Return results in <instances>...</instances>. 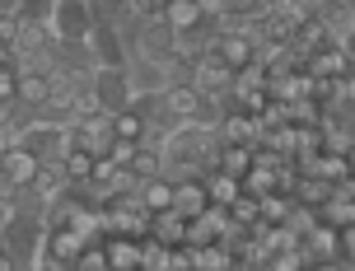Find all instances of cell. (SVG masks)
Listing matches in <instances>:
<instances>
[{
  "mask_svg": "<svg viewBox=\"0 0 355 271\" xmlns=\"http://www.w3.org/2000/svg\"><path fill=\"white\" fill-rule=\"evenodd\" d=\"M225 211H230L234 225H257V197H248V192H239Z\"/></svg>",
  "mask_w": 355,
  "mask_h": 271,
  "instance_id": "obj_26",
  "label": "cell"
},
{
  "mask_svg": "<svg viewBox=\"0 0 355 271\" xmlns=\"http://www.w3.org/2000/svg\"><path fill=\"white\" fill-rule=\"evenodd\" d=\"M131 155H136V141H117V136H112V141H107V155H103V159H112L117 168H126V164H131Z\"/></svg>",
  "mask_w": 355,
  "mask_h": 271,
  "instance_id": "obj_29",
  "label": "cell"
},
{
  "mask_svg": "<svg viewBox=\"0 0 355 271\" xmlns=\"http://www.w3.org/2000/svg\"><path fill=\"white\" fill-rule=\"evenodd\" d=\"M234 267H239V257L225 243H201V248H192V271H234Z\"/></svg>",
  "mask_w": 355,
  "mask_h": 271,
  "instance_id": "obj_18",
  "label": "cell"
},
{
  "mask_svg": "<svg viewBox=\"0 0 355 271\" xmlns=\"http://www.w3.org/2000/svg\"><path fill=\"white\" fill-rule=\"evenodd\" d=\"M164 5H168V0H131L136 19H164Z\"/></svg>",
  "mask_w": 355,
  "mask_h": 271,
  "instance_id": "obj_30",
  "label": "cell"
},
{
  "mask_svg": "<svg viewBox=\"0 0 355 271\" xmlns=\"http://www.w3.org/2000/svg\"><path fill=\"white\" fill-rule=\"evenodd\" d=\"M304 75L309 80H341V75H351V42H332V47H322L304 61Z\"/></svg>",
  "mask_w": 355,
  "mask_h": 271,
  "instance_id": "obj_7",
  "label": "cell"
},
{
  "mask_svg": "<svg viewBox=\"0 0 355 271\" xmlns=\"http://www.w3.org/2000/svg\"><path fill=\"white\" fill-rule=\"evenodd\" d=\"M206 206H211V197H206V182H201V178L173 182V206H168V211H178L182 220H192V216H201Z\"/></svg>",
  "mask_w": 355,
  "mask_h": 271,
  "instance_id": "obj_12",
  "label": "cell"
},
{
  "mask_svg": "<svg viewBox=\"0 0 355 271\" xmlns=\"http://www.w3.org/2000/svg\"><path fill=\"white\" fill-rule=\"evenodd\" d=\"M141 238H122V234H103V257L107 271H141Z\"/></svg>",
  "mask_w": 355,
  "mask_h": 271,
  "instance_id": "obj_13",
  "label": "cell"
},
{
  "mask_svg": "<svg viewBox=\"0 0 355 271\" xmlns=\"http://www.w3.org/2000/svg\"><path fill=\"white\" fill-rule=\"evenodd\" d=\"M52 37L56 47H85L89 28H94V15H89V0H52Z\"/></svg>",
  "mask_w": 355,
  "mask_h": 271,
  "instance_id": "obj_3",
  "label": "cell"
},
{
  "mask_svg": "<svg viewBox=\"0 0 355 271\" xmlns=\"http://www.w3.org/2000/svg\"><path fill=\"white\" fill-rule=\"evenodd\" d=\"M225 10H230V15L252 19V15H257V0H225Z\"/></svg>",
  "mask_w": 355,
  "mask_h": 271,
  "instance_id": "obj_32",
  "label": "cell"
},
{
  "mask_svg": "<svg viewBox=\"0 0 355 271\" xmlns=\"http://www.w3.org/2000/svg\"><path fill=\"white\" fill-rule=\"evenodd\" d=\"M150 234L159 238L164 248H178V243H187V220L178 211H155L150 216Z\"/></svg>",
  "mask_w": 355,
  "mask_h": 271,
  "instance_id": "obj_16",
  "label": "cell"
},
{
  "mask_svg": "<svg viewBox=\"0 0 355 271\" xmlns=\"http://www.w3.org/2000/svg\"><path fill=\"white\" fill-rule=\"evenodd\" d=\"M159 271H192V248H187V243H178V248H164Z\"/></svg>",
  "mask_w": 355,
  "mask_h": 271,
  "instance_id": "obj_28",
  "label": "cell"
},
{
  "mask_svg": "<svg viewBox=\"0 0 355 271\" xmlns=\"http://www.w3.org/2000/svg\"><path fill=\"white\" fill-rule=\"evenodd\" d=\"M37 192V201L47 206V201H56L61 192H71V178L61 173V164H37V173H33V182H28Z\"/></svg>",
  "mask_w": 355,
  "mask_h": 271,
  "instance_id": "obj_15",
  "label": "cell"
},
{
  "mask_svg": "<svg viewBox=\"0 0 355 271\" xmlns=\"http://www.w3.org/2000/svg\"><path fill=\"white\" fill-rule=\"evenodd\" d=\"M230 80H234V71L215 52L196 56L192 66H187V85H192L201 98H225V94H230Z\"/></svg>",
  "mask_w": 355,
  "mask_h": 271,
  "instance_id": "obj_5",
  "label": "cell"
},
{
  "mask_svg": "<svg viewBox=\"0 0 355 271\" xmlns=\"http://www.w3.org/2000/svg\"><path fill=\"white\" fill-rule=\"evenodd\" d=\"M257 117H248V112L239 108H225L220 112V122H215V136H220V145H257Z\"/></svg>",
  "mask_w": 355,
  "mask_h": 271,
  "instance_id": "obj_10",
  "label": "cell"
},
{
  "mask_svg": "<svg viewBox=\"0 0 355 271\" xmlns=\"http://www.w3.org/2000/svg\"><path fill=\"white\" fill-rule=\"evenodd\" d=\"M85 52L94 66H126L131 61V42L122 37V28L117 24H94L85 37Z\"/></svg>",
  "mask_w": 355,
  "mask_h": 271,
  "instance_id": "obj_4",
  "label": "cell"
},
{
  "mask_svg": "<svg viewBox=\"0 0 355 271\" xmlns=\"http://www.w3.org/2000/svg\"><path fill=\"white\" fill-rule=\"evenodd\" d=\"M56 37H52V24L47 19H19V28H15V42H10V56L19 52H42V47H52Z\"/></svg>",
  "mask_w": 355,
  "mask_h": 271,
  "instance_id": "obj_11",
  "label": "cell"
},
{
  "mask_svg": "<svg viewBox=\"0 0 355 271\" xmlns=\"http://www.w3.org/2000/svg\"><path fill=\"white\" fill-rule=\"evenodd\" d=\"M248 164H252V145H220V155H215V168L230 173V178H243Z\"/></svg>",
  "mask_w": 355,
  "mask_h": 271,
  "instance_id": "obj_22",
  "label": "cell"
},
{
  "mask_svg": "<svg viewBox=\"0 0 355 271\" xmlns=\"http://www.w3.org/2000/svg\"><path fill=\"white\" fill-rule=\"evenodd\" d=\"M126 168H131L141 182L155 178V173H159V150H145V145H136V155H131V164H126Z\"/></svg>",
  "mask_w": 355,
  "mask_h": 271,
  "instance_id": "obj_25",
  "label": "cell"
},
{
  "mask_svg": "<svg viewBox=\"0 0 355 271\" xmlns=\"http://www.w3.org/2000/svg\"><path fill=\"white\" fill-rule=\"evenodd\" d=\"M230 211L225 206H206L201 216L187 220V248H201V243H220V238L230 234Z\"/></svg>",
  "mask_w": 355,
  "mask_h": 271,
  "instance_id": "obj_8",
  "label": "cell"
},
{
  "mask_svg": "<svg viewBox=\"0 0 355 271\" xmlns=\"http://www.w3.org/2000/svg\"><path fill=\"white\" fill-rule=\"evenodd\" d=\"M15 220H19V206H15V192H10V197H0V234H5Z\"/></svg>",
  "mask_w": 355,
  "mask_h": 271,
  "instance_id": "obj_31",
  "label": "cell"
},
{
  "mask_svg": "<svg viewBox=\"0 0 355 271\" xmlns=\"http://www.w3.org/2000/svg\"><path fill=\"white\" fill-rule=\"evenodd\" d=\"M126 80H131V94L141 98V94H159L168 80H173V71L164 66V61H150V56H131L126 61Z\"/></svg>",
  "mask_w": 355,
  "mask_h": 271,
  "instance_id": "obj_9",
  "label": "cell"
},
{
  "mask_svg": "<svg viewBox=\"0 0 355 271\" xmlns=\"http://www.w3.org/2000/svg\"><path fill=\"white\" fill-rule=\"evenodd\" d=\"M164 24H168L173 33H187V28H201L206 19L196 10V0H168V5H164Z\"/></svg>",
  "mask_w": 355,
  "mask_h": 271,
  "instance_id": "obj_19",
  "label": "cell"
},
{
  "mask_svg": "<svg viewBox=\"0 0 355 271\" xmlns=\"http://www.w3.org/2000/svg\"><path fill=\"white\" fill-rule=\"evenodd\" d=\"M15 187H10V178H5V168H0V197H10Z\"/></svg>",
  "mask_w": 355,
  "mask_h": 271,
  "instance_id": "obj_34",
  "label": "cell"
},
{
  "mask_svg": "<svg viewBox=\"0 0 355 271\" xmlns=\"http://www.w3.org/2000/svg\"><path fill=\"white\" fill-rule=\"evenodd\" d=\"M136 197H141V206L155 216V211H168L173 206V182L164 178V173H155V178H145L141 187H136Z\"/></svg>",
  "mask_w": 355,
  "mask_h": 271,
  "instance_id": "obj_17",
  "label": "cell"
},
{
  "mask_svg": "<svg viewBox=\"0 0 355 271\" xmlns=\"http://www.w3.org/2000/svg\"><path fill=\"white\" fill-rule=\"evenodd\" d=\"M196 10H201V19L211 24L215 15H225V0H196Z\"/></svg>",
  "mask_w": 355,
  "mask_h": 271,
  "instance_id": "obj_33",
  "label": "cell"
},
{
  "mask_svg": "<svg viewBox=\"0 0 355 271\" xmlns=\"http://www.w3.org/2000/svg\"><path fill=\"white\" fill-rule=\"evenodd\" d=\"M0 168H5V178H10V187H28L37 173V155H28L24 145H10L5 155H0Z\"/></svg>",
  "mask_w": 355,
  "mask_h": 271,
  "instance_id": "obj_14",
  "label": "cell"
},
{
  "mask_svg": "<svg viewBox=\"0 0 355 271\" xmlns=\"http://www.w3.org/2000/svg\"><path fill=\"white\" fill-rule=\"evenodd\" d=\"M94 94H98V108L103 112H122L131 108V80H126V66H94Z\"/></svg>",
  "mask_w": 355,
  "mask_h": 271,
  "instance_id": "obj_6",
  "label": "cell"
},
{
  "mask_svg": "<svg viewBox=\"0 0 355 271\" xmlns=\"http://www.w3.org/2000/svg\"><path fill=\"white\" fill-rule=\"evenodd\" d=\"M318 220H322V225H332V229H355V201L327 197V201L318 206Z\"/></svg>",
  "mask_w": 355,
  "mask_h": 271,
  "instance_id": "obj_23",
  "label": "cell"
},
{
  "mask_svg": "<svg viewBox=\"0 0 355 271\" xmlns=\"http://www.w3.org/2000/svg\"><path fill=\"white\" fill-rule=\"evenodd\" d=\"M145 127H150V122H145V112L136 108V103L122 108V112H112V136H117V141H136V145H141Z\"/></svg>",
  "mask_w": 355,
  "mask_h": 271,
  "instance_id": "obj_21",
  "label": "cell"
},
{
  "mask_svg": "<svg viewBox=\"0 0 355 271\" xmlns=\"http://www.w3.org/2000/svg\"><path fill=\"white\" fill-rule=\"evenodd\" d=\"M201 182H206V197H211V206H230V201L243 192V187H239V178L220 173V168H215V173H206Z\"/></svg>",
  "mask_w": 355,
  "mask_h": 271,
  "instance_id": "obj_24",
  "label": "cell"
},
{
  "mask_svg": "<svg viewBox=\"0 0 355 271\" xmlns=\"http://www.w3.org/2000/svg\"><path fill=\"white\" fill-rule=\"evenodd\" d=\"M239 187H243L248 197H257V201H262L266 192H281V187H276V168H271V164H248V173L239 178Z\"/></svg>",
  "mask_w": 355,
  "mask_h": 271,
  "instance_id": "obj_20",
  "label": "cell"
},
{
  "mask_svg": "<svg viewBox=\"0 0 355 271\" xmlns=\"http://www.w3.org/2000/svg\"><path fill=\"white\" fill-rule=\"evenodd\" d=\"M262 267H266V271H309V262H304L300 248H285V253H271Z\"/></svg>",
  "mask_w": 355,
  "mask_h": 271,
  "instance_id": "obj_27",
  "label": "cell"
},
{
  "mask_svg": "<svg viewBox=\"0 0 355 271\" xmlns=\"http://www.w3.org/2000/svg\"><path fill=\"white\" fill-rule=\"evenodd\" d=\"M19 145L37 155V164H61V155L71 150V131L66 122H42V117H28L19 127Z\"/></svg>",
  "mask_w": 355,
  "mask_h": 271,
  "instance_id": "obj_2",
  "label": "cell"
},
{
  "mask_svg": "<svg viewBox=\"0 0 355 271\" xmlns=\"http://www.w3.org/2000/svg\"><path fill=\"white\" fill-rule=\"evenodd\" d=\"M351 243H355V229H332V225L313 220L300 234V253L304 262H351Z\"/></svg>",
  "mask_w": 355,
  "mask_h": 271,
  "instance_id": "obj_1",
  "label": "cell"
}]
</instances>
